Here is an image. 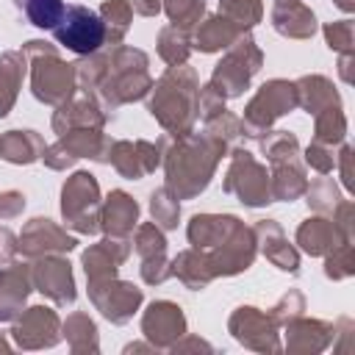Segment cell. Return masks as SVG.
Listing matches in <instances>:
<instances>
[{
	"instance_id": "cell-1",
	"label": "cell",
	"mask_w": 355,
	"mask_h": 355,
	"mask_svg": "<svg viewBox=\"0 0 355 355\" xmlns=\"http://www.w3.org/2000/svg\"><path fill=\"white\" fill-rule=\"evenodd\" d=\"M227 153V147L214 139L211 133H183L175 136L172 144H166L164 153V172H166V189L178 197V200H191L200 191L208 189L222 155Z\"/></svg>"
},
{
	"instance_id": "cell-2",
	"label": "cell",
	"mask_w": 355,
	"mask_h": 355,
	"mask_svg": "<svg viewBox=\"0 0 355 355\" xmlns=\"http://www.w3.org/2000/svg\"><path fill=\"white\" fill-rule=\"evenodd\" d=\"M197 94H200V78L191 67H166V72L153 80L147 111L153 119L169 133L183 136L194 130L197 122Z\"/></svg>"
},
{
	"instance_id": "cell-3",
	"label": "cell",
	"mask_w": 355,
	"mask_h": 355,
	"mask_svg": "<svg viewBox=\"0 0 355 355\" xmlns=\"http://www.w3.org/2000/svg\"><path fill=\"white\" fill-rule=\"evenodd\" d=\"M150 58L144 50L130 47V44H116L108 53V72L94 92L105 114L114 119V111L122 103H136L150 94L153 78H150Z\"/></svg>"
},
{
	"instance_id": "cell-4",
	"label": "cell",
	"mask_w": 355,
	"mask_h": 355,
	"mask_svg": "<svg viewBox=\"0 0 355 355\" xmlns=\"http://www.w3.org/2000/svg\"><path fill=\"white\" fill-rule=\"evenodd\" d=\"M22 53H25L28 69H31V92L39 103L55 108L78 92L75 64L64 61L50 42L31 39L22 44Z\"/></svg>"
},
{
	"instance_id": "cell-5",
	"label": "cell",
	"mask_w": 355,
	"mask_h": 355,
	"mask_svg": "<svg viewBox=\"0 0 355 355\" xmlns=\"http://www.w3.org/2000/svg\"><path fill=\"white\" fill-rule=\"evenodd\" d=\"M263 64V53L261 47L252 42V36L244 31L222 55V61L214 67L211 72V86L225 97V100H233V97H241L247 89H250V80L252 75L261 69Z\"/></svg>"
},
{
	"instance_id": "cell-6",
	"label": "cell",
	"mask_w": 355,
	"mask_h": 355,
	"mask_svg": "<svg viewBox=\"0 0 355 355\" xmlns=\"http://www.w3.org/2000/svg\"><path fill=\"white\" fill-rule=\"evenodd\" d=\"M297 108V89H294V80H283V78H272L266 80L255 94L252 100L247 103L244 108V116H241V130L247 139H261L266 130H272V125L291 114Z\"/></svg>"
},
{
	"instance_id": "cell-7",
	"label": "cell",
	"mask_w": 355,
	"mask_h": 355,
	"mask_svg": "<svg viewBox=\"0 0 355 355\" xmlns=\"http://www.w3.org/2000/svg\"><path fill=\"white\" fill-rule=\"evenodd\" d=\"M100 211H103L100 183L92 172L80 169L64 180L61 216H64L67 227H72L75 233H83V236H94L100 230Z\"/></svg>"
},
{
	"instance_id": "cell-8",
	"label": "cell",
	"mask_w": 355,
	"mask_h": 355,
	"mask_svg": "<svg viewBox=\"0 0 355 355\" xmlns=\"http://www.w3.org/2000/svg\"><path fill=\"white\" fill-rule=\"evenodd\" d=\"M222 191L225 194H236L239 202H244L247 208H263L272 200V189H269V172L263 164L255 161V155L244 147H233L230 150V164L222 180Z\"/></svg>"
},
{
	"instance_id": "cell-9",
	"label": "cell",
	"mask_w": 355,
	"mask_h": 355,
	"mask_svg": "<svg viewBox=\"0 0 355 355\" xmlns=\"http://www.w3.org/2000/svg\"><path fill=\"white\" fill-rule=\"evenodd\" d=\"M111 136L103 133V128H75L61 133L50 147H44L42 161L50 169H67L78 158H92L97 164H108L111 153Z\"/></svg>"
},
{
	"instance_id": "cell-10",
	"label": "cell",
	"mask_w": 355,
	"mask_h": 355,
	"mask_svg": "<svg viewBox=\"0 0 355 355\" xmlns=\"http://www.w3.org/2000/svg\"><path fill=\"white\" fill-rule=\"evenodd\" d=\"M53 36L61 47L78 53V55H92L105 44V28L97 11L89 6H67L61 22L53 28Z\"/></svg>"
},
{
	"instance_id": "cell-11",
	"label": "cell",
	"mask_w": 355,
	"mask_h": 355,
	"mask_svg": "<svg viewBox=\"0 0 355 355\" xmlns=\"http://www.w3.org/2000/svg\"><path fill=\"white\" fill-rule=\"evenodd\" d=\"M169 139L161 136L158 141H147V139H114L111 141V153H108V164L128 180H141L150 172H155L164 161Z\"/></svg>"
},
{
	"instance_id": "cell-12",
	"label": "cell",
	"mask_w": 355,
	"mask_h": 355,
	"mask_svg": "<svg viewBox=\"0 0 355 355\" xmlns=\"http://www.w3.org/2000/svg\"><path fill=\"white\" fill-rule=\"evenodd\" d=\"M227 330L230 336L252 349V352H280L283 344H280V327L272 322L269 311H261L255 305H239L230 319H227Z\"/></svg>"
},
{
	"instance_id": "cell-13",
	"label": "cell",
	"mask_w": 355,
	"mask_h": 355,
	"mask_svg": "<svg viewBox=\"0 0 355 355\" xmlns=\"http://www.w3.org/2000/svg\"><path fill=\"white\" fill-rule=\"evenodd\" d=\"M89 300L111 324H125L139 311V305L144 300V291L139 286L128 283V280L111 277V280L89 283Z\"/></svg>"
},
{
	"instance_id": "cell-14",
	"label": "cell",
	"mask_w": 355,
	"mask_h": 355,
	"mask_svg": "<svg viewBox=\"0 0 355 355\" xmlns=\"http://www.w3.org/2000/svg\"><path fill=\"white\" fill-rule=\"evenodd\" d=\"M11 338L19 349H47L61 341V319L47 305L25 308L11 327Z\"/></svg>"
},
{
	"instance_id": "cell-15",
	"label": "cell",
	"mask_w": 355,
	"mask_h": 355,
	"mask_svg": "<svg viewBox=\"0 0 355 355\" xmlns=\"http://www.w3.org/2000/svg\"><path fill=\"white\" fill-rule=\"evenodd\" d=\"M31 280H33V288L42 291L47 300H53L55 305H72L75 297H78L72 263L61 252L33 258V263H31Z\"/></svg>"
},
{
	"instance_id": "cell-16",
	"label": "cell",
	"mask_w": 355,
	"mask_h": 355,
	"mask_svg": "<svg viewBox=\"0 0 355 355\" xmlns=\"http://www.w3.org/2000/svg\"><path fill=\"white\" fill-rule=\"evenodd\" d=\"M211 261V269L216 277H233L241 275L252 266L255 255H258V244H255V233L252 227H247L244 222L211 252H205Z\"/></svg>"
},
{
	"instance_id": "cell-17",
	"label": "cell",
	"mask_w": 355,
	"mask_h": 355,
	"mask_svg": "<svg viewBox=\"0 0 355 355\" xmlns=\"http://www.w3.org/2000/svg\"><path fill=\"white\" fill-rule=\"evenodd\" d=\"M19 239V252L22 258H42V255H53V252H69L78 247L75 236H69L61 225H55L47 216H33L31 222H25Z\"/></svg>"
},
{
	"instance_id": "cell-18",
	"label": "cell",
	"mask_w": 355,
	"mask_h": 355,
	"mask_svg": "<svg viewBox=\"0 0 355 355\" xmlns=\"http://www.w3.org/2000/svg\"><path fill=\"white\" fill-rule=\"evenodd\" d=\"M141 333L155 349H169L186 333L183 308L172 300H153L141 313Z\"/></svg>"
},
{
	"instance_id": "cell-19",
	"label": "cell",
	"mask_w": 355,
	"mask_h": 355,
	"mask_svg": "<svg viewBox=\"0 0 355 355\" xmlns=\"http://www.w3.org/2000/svg\"><path fill=\"white\" fill-rule=\"evenodd\" d=\"M130 250H133V241H130V239H114V236H105L103 241L92 244V247L80 255L86 280H89V283H100V280L116 277V272H119V266L128 261Z\"/></svg>"
},
{
	"instance_id": "cell-20",
	"label": "cell",
	"mask_w": 355,
	"mask_h": 355,
	"mask_svg": "<svg viewBox=\"0 0 355 355\" xmlns=\"http://www.w3.org/2000/svg\"><path fill=\"white\" fill-rule=\"evenodd\" d=\"M108 119H111V116L105 114V108L100 105V100H97L94 94H86V92H83L80 97L72 94L67 103L55 105L50 125H53V130L61 136V133L75 130V128H103Z\"/></svg>"
},
{
	"instance_id": "cell-21",
	"label": "cell",
	"mask_w": 355,
	"mask_h": 355,
	"mask_svg": "<svg viewBox=\"0 0 355 355\" xmlns=\"http://www.w3.org/2000/svg\"><path fill=\"white\" fill-rule=\"evenodd\" d=\"M252 233H255L258 250L266 255L269 263H275L280 272H291V275L300 272V252L294 244H288L283 227L275 219H258Z\"/></svg>"
},
{
	"instance_id": "cell-22",
	"label": "cell",
	"mask_w": 355,
	"mask_h": 355,
	"mask_svg": "<svg viewBox=\"0 0 355 355\" xmlns=\"http://www.w3.org/2000/svg\"><path fill=\"white\" fill-rule=\"evenodd\" d=\"M33 288L28 263H3L0 269V322H14Z\"/></svg>"
},
{
	"instance_id": "cell-23",
	"label": "cell",
	"mask_w": 355,
	"mask_h": 355,
	"mask_svg": "<svg viewBox=\"0 0 355 355\" xmlns=\"http://www.w3.org/2000/svg\"><path fill=\"white\" fill-rule=\"evenodd\" d=\"M333 341V324L324 319H308L305 313L286 324V349L294 355H316Z\"/></svg>"
},
{
	"instance_id": "cell-24",
	"label": "cell",
	"mask_w": 355,
	"mask_h": 355,
	"mask_svg": "<svg viewBox=\"0 0 355 355\" xmlns=\"http://www.w3.org/2000/svg\"><path fill=\"white\" fill-rule=\"evenodd\" d=\"M136 222H139V202L128 191L114 189L103 200L100 230H105V236H114V239H130Z\"/></svg>"
},
{
	"instance_id": "cell-25",
	"label": "cell",
	"mask_w": 355,
	"mask_h": 355,
	"mask_svg": "<svg viewBox=\"0 0 355 355\" xmlns=\"http://www.w3.org/2000/svg\"><path fill=\"white\" fill-rule=\"evenodd\" d=\"M239 225H241V219L233 216V214H197V216H191V222H189V227H186V236H189V244H191L194 250L211 252V250L219 247Z\"/></svg>"
},
{
	"instance_id": "cell-26",
	"label": "cell",
	"mask_w": 355,
	"mask_h": 355,
	"mask_svg": "<svg viewBox=\"0 0 355 355\" xmlns=\"http://www.w3.org/2000/svg\"><path fill=\"white\" fill-rule=\"evenodd\" d=\"M244 31L239 25H233L225 14H211L205 19H200L191 28V50L200 53H216V50H227Z\"/></svg>"
},
{
	"instance_id": "cell-27",
	"label": "cell",
	"mask_w": 355,
	"mask_h": 355,
	"mask_svg": "<svg viewBox=\"0 0 355 355\" xmlns=\"http://www.w3.org/2000/svg\"><path fill=\"white\" fill-rule=\"evenodd\" d=\"M294 239H297V244H300L302 252H308V255H322V258H324L333 247H338L341 241H349V239H344V236L338 233V227L333 225V219L324 216V214H316V216H308L305 222H300Z\"/></svg>"
},
{
	"instance_id": "cell-28",
	"label": "cell",
	"mask_w": 355,
	"mask_h": 355,
	"mask_svg": "<svg viewBox=\"0 0 355 355\" xmlns=\"http://www.w3.org/2000/svg\"><path fill=\"white\" fill-rule=\"evenodd\" d=\"M272 28L286 39H311L316 33V17L302 0H297V3H275Z\"/></svg>"
},
{
	"instance_id": "cell-29",
	"label": "cell",
	"mask_w": 355,
	"mask_h": 355,
	"mask_svg": "<svg viewBox=\"0 0 355 355\" xmlns=\"http://www.w3.org/2000/svg\"><path fill=\"white\" fill-rule=\"evenodd\" d=\"M169 266H172V277H178L189 291H202L211 280H216L208 255L202 250H194V247L191 250H180L169 261Z\"/></svg>"
},
{
	"instance_id": "cell-30",
	"label": "cell",
	"mask_w": 355,
	"mask_h": 355,
	"mask_svg": "<svg viewBox=\"0 0 355 355\" xmlns=\"http://www.w3.org/2000/svg\"><path fill=\"white\" fill-rule=\"evenodd\" d=\"M294 89H297V108L308 114H319L330 105H341V97L333 80L324 75H302L294 80Z\"/></svg>"
},
{
	"instance_id": "cell-31",
	"label": "cell",
	"mask_w": 355,
	"mask_h": 355,
	"mask_svg": "<svg viewBox=\"0 0 355 355\" xmlns=\"http://www.w3.org/2000/svg\"><path fill=\"white\" fill-rule=\"evenodd\" d=\"M44 139L36 130H6L0 133V158L8 164H33L44 153Z\"/></svg>"
},
{
	"instance_id": "cell-32",
	"label": "cell",
	"mask_w": 355,
	"mask_h": 355,
	"mask_svg": "<svg viewBox=\"0 0 355 355\" xmlns=\"http://www.w3.org/2000/svg\"><path fill=\"white\" fill-rule=\"evenodd\" d=\"M269 189H272V200L291 202V200L302 197L305 189H308V178H305L302 161H300V158H291V161H277V164H272Z\"/></svg>"
},
{
	"instance_id": "cell-33",
	"label": "cell",
	"mask_w": 355,
	"mask_h": 355,
	"mask_svg": "<svg viewBox=\"0 0 355 355\" xmlns=\"http://www.w3.org/2000/svg\"><path fill=\"white\" fill-rule=\"evenodd\" d=\"M25 72H28V58L22 50H6L0 55V116H6L14 108Z\"/></svg>"
},
{
	"instance_id": "cell-34",
	"label": "cell",
	"mask_w": 355,
	"mask_h": 355,
	"mask_svg": "<svg viewBox=\"0 0 355 355\" xmlns=\"http://www.w3.org/2000/svg\"><path fill=\"white\" fill-rule=\"evenodd\" d=\"M61 336L67 338L72 352H100V336H97V324L89 313L75 311L67 316V322L61 324Z\"/></svg>"
},
{
	"instance_id": "cell-35",
	"label": "cell",
	"mask_w": 355,
	"mask_h": 355,
	"mask_svg": "<svg viewBox=\"0 0 355 355\" xmlns=\"http://www.w3.org/2000/svg\"><path fill=\"white\" fill-rule=\"evenodd\" d=\"M155 47H158V55L164 58L166 67H180L191 55V31L178 28V25H166L158 31Z\"/></svg>"
},
{
	"instance_id": "cell-36",
	"label": "cell",
	"mask_w": 355,
	"mask_h": 355,
	"mask_svg": "<svg viewBox=\"0 0 355 355\" xmlns=\"http://www.w3.org/2000/svg\"><path fill=\"white\" fill-rule=\"evenodd\" d=\"M97 14H100L103 28H105V42L108 44H122V39L130 28V19H133L130 6L125 0H105Z\"/></svg>"
},
{
	"instance_id": "cell-37",
	"label": "cell",
	"mask_w": 355,
	"mask_h": 355,
	"mask_svg": "<svg viewBox=\"0 0 355 355\" xmlns=\"http://www.w3.org/2000/svg\"><path fill=\"white\" fill-rule=\"evenodd\" d=\"M347 136V116L341 111V105H330L319 114H313V141H322V144H341Z\"/></svg>"
},
{
	"instance_id": "cell-38",
	"label": "cell",
	"mask_w": 355,
	"mask_h": 355,
	"mask_svg": "<svg viewBox=\"0 0 355 355\" xmlns=\"http://www.w3.org/2000/svg\"><path fill=\"white\" fill-rule=\"evenodd\" d=\"M261 153L266 155L269 164H277V161H291V158H300V141L291 130H266L261 139Z\"/></svg>"
},
{
	"instance_id": "cell-39",
	"label": "cell",
	"mask_w": 355,
	"mask_h": 355,
	"mask_svg": "<svg viewBox=\"0 0 355 355\" xmlns=\"http://www.w3.org/2000/svg\"><path fill=\"white\" fill-rule=\"evenodd\" d=\"M150 214L161 230H175L180 222V200L166 186H161L150 194Z\"/></svg>"
},
{
	"instance_id": "cell-40",
	"label": "cell",
	"mask_w": 355,
	"mask_h": 355,
	"mask_svg": "<svg viewBox=\"0 0 355 355\" xmlns=\"http://www.w3.org/2000/svg\"><path fill=\"white\" fill-rule=\"evenodd\" d=\"M305 197H308V205H311L316 214L330 216V214H333V208H336V205H338V200H341V191H338V183H336L333 178L322 175V178H316L313 183H308Z\"/></svg>"
},
{
	"instance_id": "cell-41",
	"label": "cell",
	"mask_w": 355,
	"mask_h": 355,
	"mask_svg": "<svg viewBox=\"0 0 355 355\" xmlns=\"http://www.w3.org/2000/svg\"><path fill=\"white\" fill-rule=\"evenodd\" d=\"M22 11H25L31 25H36L42 31H53L64 17L67 3L64 0H25Z\"/></svg>"
},
{
	"instance_id": "cell-42",
	"label": "cell",
	"mask_w": 355,
	"mask_h": 355,
	"mask_svg": "<svg viewBox=\"0 0 355 355\" xmlns=\"http://www.w3.org/2000/svg\"><path fill=\"white\" fill-rule=\"evenodd\" d=\"M130 241H133V250L141 261L155 258V255H166V239H164V230L155 222L136 225V233L130 236Z\"/></svg>"
},
{
	"instance_id": "cell-43",
	"label": "cell",
	"mask_w": 355,
	"mask_h": 355,
	"mask_svg": "<svg viewBox=\"0 0 355 355\" xmlns=\"http://www.w3.org/2000/svg\"><path fill=\"white\" fill-rule=\"evenodd\" d=\"M219 14H225L241 31H250L252 25L261 22L263 3L261 0H219Z\"/></svg>"
},
{
	"instance_id": "cell-44",
	"label": "cell",
	"mask_w": 355,
	"mask_h": 355,
	"mask_svg": "<svg viewBox=\"0 0 355 355\" xmlns=\"http://www.w3.org/2000/svg\"><path fill=\"white\" fill-rule=\"evenodd\" d=\"M161 8L166 11L172 25L191 31L205 14V0H161Z\"/></svg>"
},
{
	"instance_id": "cell-45",
	"label": "cell",
	"mask_w": 355,
	"mask_h": 355,
	"mask_svg": "<svg viewBox=\"0 0 355 355\" xmlns=\"http://www.w3.org/2000/svg\"><path fill=\"white\" fill-rule=\"evenodd\" d=\"M202 130H205V133H211L214 139H219V141H222L227 150H233V147L239 144V139H244V130H241V119H239L236 114H230V111H222L219 116L208 119Z\"/></svg>"
},
{
	"instance_id": "cell-46",
	"label": "cell",
	"mask_w": 355,
	"mask_h": 355,
	"mask_svg": "<svg viewBox=\"0 0 355 355\" xmlns=\"http://www.w3.org/2000/svg\"><path fill=\"white\" fill-rule=\"evenodd\" d=\"M324 275L330 280H347L355 275V255H352V241H341L324 255Z\"/></svg>"
},
{
	"instance_id": "cell-47",
	"label": "cell",
	"mask_w": 355,
	"mask_h": 355,
	"mask_svg": "<svg viewBox=\"0 0 355 355\" xmlns=\"http://www.w3.org/2000/svg\"><path fill=\"white\" fill-rule=\"evenodd\" d=\"M302 313H305V294L297 291V288H288V291L269 308V316H272V322H275L277 327H286L291 319H297V316H302Z\"/></svg>"
},
{
	"instance_id": "cell-48",
	"label": "cell",
	"mask_w": 355,
	"mask_h": 355,
	"mask_svg": "<svg viewBox=\"0 0 355 355\" xmlns=\"http://www.w3.org/2000/svg\"><path fill=\"white\" fill-rule=\"evenodd\" d=\"M352 39H355V25L352 19H336L324 25V42L336 53H352Z\"/></svg>"
},
{
	"instance_id": "cell-49",
	"label": "cell",
	"mask_w": 355,
	"mask_h": 355,
	"mask_svg": "<svg viewBox=\"0 0 355 355\" xmlns=\"http://www.w3.org/2000/svg\"><path fill=\"white\" fill-rule=\"evenodd\" d=\"M225 97L211 86V83H205V86H200V94H197V114H200V119L202 122H208V119H214V116H219L222 111H227L225 108Z\"/></svg>"
},
{
	"instance_id": "cell-50",
	"label": "cell",
	"mask_w": 355,
	"mask_h": 355,
	"mask_svg": "<svg viewBox=\"0 0 355 355\" xmlns=\"http://www.w3.org/2000/svg\"><path fill=\"white\" fill-rule=\"evenodd\" d=\"M305 164L311 169H316L319 175H330L333 166H336V155H333V147L330 144H322V141H311L305 147Z\"/></svg>"
},
{
	"instance_id": "cell-51",
	"label": "cell",
	"mask_w": 355,
	"mask_h": 355,
	"mask_svg": "<svg viewBox=\"0 0 355 355\" xmlns=\"http://www.w3.org/2000/svg\"><path fill=\"white\" fill-rule=\"evenodd\" d=\"M139 272H141V280H144L147 286H161L164 280L172 277V266H169V258H166V255L144 258L141 266H139Z\"/></svg>"
},
{
	"instance_id": "cell-52",
	"label": "cell",
	"mask_w": 355,
	"mask_h": 355,
	"mask_svg": "<svg viewBox=\"0 0 355 355\" xmlns=\"http://www.w3.org/2000/svg\"><path fill=\"white\" fill-rule=\"evenodd\" d=\"M22 211H25V194L22 191H17V189L0 191V222L17 219V216H22Z\"/></svg>"
},
{
	"instance_id": "cell-53",
	"label": "cell",
	"mask_w": 355,
	"mask_h": 355,
	"mask_svg": "<svg viewBox=\"0 0 355 355\" xmlns=\"http://www.w3.org/2000/svg\"><path fill=\"white\" fill-rule=\"evenodd\" d=\"M19 255V239L11 227H0V266L11 263Z\"/></svg>"
},
{
	"instance_id": "cell-54",
	"label": "cell",
	"mask_w": 355,
	"mask_h": 355,
	"mask_svg": "<svg viewBox=\"0 0 355 355\" xmlns=\"http://www.w3.org/2000/svg\"><path fill=\"white\" fill-rule=\"evenodd\" d=\"M336 166H338V172H341V186H344L347 191H352V147L344 144V141H341V150H338V155H336Z\"/></svg>"
},
{
	"instance_id": "cell-55",
	"label": "cell",
	"mask_w": 355,
	"mask_h": 355,
	"mask_svg": "<svg viewBox=\"0 0 355 355\" xmlns=\"http://www.w3.org/2000/svg\"><path fill=\"white\" fill-rule=\"evenodd\" d=\"M186 349H202V352H214V347L205 341V338H200V336H189V333H183L172 347H169V352H186Z\"/></svg>"
},
{
	"instance_id": "cell-56",
	"label": "cell",
	"mask_w": 355,
	"mask_h": 355,
	"mask_svg": "<svg viewBox=\"0 0 355 355\" xmlns=\"http://www.w3.org/2000/svg\"><path fill=\"white\" fill-rule=\"evenodd\" d=\"M133 14L139 17H155L161 11V0H125Z\"/></svg>"
},
{
	"instance_id": "cell-57",
	"label": "cell",
	"mask_w": 355,
	"mask_h": 355,
	"mask_svg": "<svg viewBox=\"0 0 355 355\" xmlns=\"http://www.w3.org/2000/svg\"><path fill=\"white\" fill-rule=\"evenodd\" d=\"M352 58H355V53H341V58H338V75L344 83H352Z\"/></svg>"
},
{
	"instance_id": "cell-58",
	"label": "cell",
	"mask_w": 355,
	"mask_h": 355,
	"mask_svg": "<svg viewBox=\"0 0 355 355\" xmlns=\"http://www.w3.org/2000/svg\"><path fill=\"white\" fill-rule=\"evenodd\" d=\"M333 3H336L341 11H347V14H349V11H355V0H333Z\"/></svg>"
},
{
	"instance_id": "cell-59",
	"label": "cell",
	"mask_w": 355,
	"mask_h": 355,
	"mask_svg": "<svg viewBox=\"0 0 355 355\" xmlns=\"http://www.w3.org/2000/svg\"><path fill=\"white\" fill-rule=\"evenodd\" d=\"M0 349H3V352H6V349H11V347H8V341H6V336H3V333H0Z\"/></svg>"
},
{
	"instance_id": "cell-60",
	"label": "cell",
	"mask_w": 355,
	"mask_h": 355,
	"mask_svg": "<svg viewBox=\"0 0 355 355\" xmlns=\"http://www.w3.org/2000/svg\"><path fill=\"white\" fill-rule=\"evenodd\" d=\"M11 3H14V6L19 8V11H22V6H25V0H11Z\"/></svg>"
},
{
	"instance_id": "cell-61",
	"label": "cell",
	"mask_w": 355,
	"mask_h": 355,
	"mask_svg": "<svg viewBox=\"0 0 355 355\" xmlns=\"http://www.w3.org/2000/svg\"><path fill=\"white\" fill-rule=\"evenodd\" d=\"M275 3H297V0H275Z\"/></svg>"
}]
</instances>
